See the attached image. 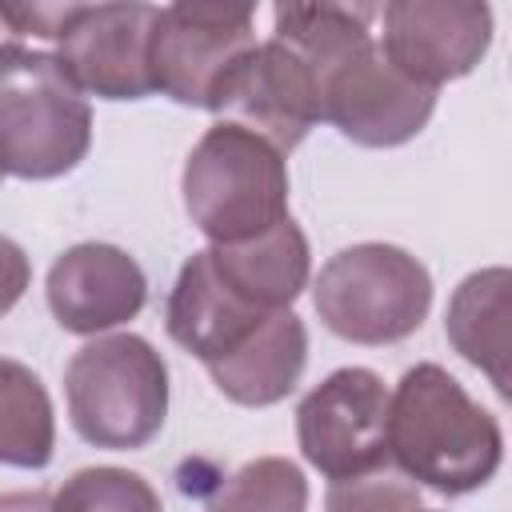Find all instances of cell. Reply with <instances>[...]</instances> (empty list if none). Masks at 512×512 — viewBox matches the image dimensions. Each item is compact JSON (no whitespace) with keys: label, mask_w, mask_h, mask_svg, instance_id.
Listing matches in <instances>:
<instances>
[{"label":"cell","mask_w":512,"mask_h":512,"mask_svg":"<svg viewBox=\"0 0 512 512\" xmlns=\"http://www.w3.org/2000/svg\"><path fill=\"white\" fill-rule=\"evenodd\" d=\"M388 456L408 480L444 496L484 488L504 456V436L456 376L440 364H416L388 396Z\"/></svg>","instance_id":"6da1fadb"},{"label":"cell","mask_w":512,"mask_h":512,"mask_svg":"<svg viewBox=\"0 0 512 512\" xmlns=\"http://www.w3.org/2000/svg\"><path fill=\"white\" fill-rule=\"evenodd\" d=\"M92 144V108L60 56L20 40L0 48V172L52 180Z\"/></svg>","instance_id":"7a4b0ae2"},{"label":"cell","mask_w":512,"mask_h":512,"mask_svg":"<svg viewBox=\"0 0 512 512\" xmlns=\"http://www.w3.org/2000/svg\"><path fill=\"white\" fill-rule=\"evenodd\" d=\"M184 208L212 244H244L288 216L284 152L236 124H212L184 164Z\"/></svg>","instance_id":"3957f363"},{"label":"cell","mask_w":512,"mask_h":512,"mask_svg":"<svg viewBox=\"0 0 512 512\" xmlns=\"http://www.w3.org/2000/svg\"><path fill=\"white\" fill-rule=\"evenodd\" d=\"M72 428L96 448H144L168 416V368L132 332L88 340L64 372Z\"/></svg>","instance_id":"277c9868"},{"label":"cell","mask_w":512,"mask_h":512,"mask_svg":"<svg viewBox=\"0 0 512 512\" xmlns=\"http://www.w3.org/2000/svg\"><path fill=\"white\" fill-rule=\"evenodd\" d=\"M312 304L324 328L348 344H396L424 324L432 276L396 244H352L320 268Z\"/></svg>","instance_id":"5b68a950"},{"label":"cell","mask_w":512,"mask_h":512,"mask_svg":"<svg viewBox=\"0 0 512 512\" xmlns=\"http://www.w3.org/2000/svg\"><path fill=\"white\" fill-rule=\"evenodd\" d=\"M252 4H168L152 16L148 36V72L152 88L176 104L208 108L224 72L256 48Z\"/></svg>","instance_id":"8992f818"},{"label":"cell","mask_w":512,"mask_h":512,"mask_svg":"<svg viewBox=\"0 0 512 512\" xmlns=\"http://www.w3.org/2000/svg\"><path fill=\"white\" fill-rule=\"evenodd\" d=\"M388 388L368 368H340L296 408L300 452L328 480L388 464Z\"/></svg>","instance_id":"52a82bcc"},{"label":"cell","mask_w":512,"mask_h":512,"mask_svg":"<svg viewBox=\"0 0 512 512\" xmlns=\"http://www.w3.org/2000/svg\"><path fill=\"white\" fill-rule=\"evenodd\" d=\"M208 108L224 124L256 132L276 152H292L316 128V120H324L312 68L280 40L248 48L224 72Z\"/></svg>","instance_id":"ba28073f"},{"label":"cell","mask_w":512,"mask_h":512,"mask_svg":"<svg viewBox=\"0 0 512 512\" xmlns=\"http://www.w3.org/2000/svg\"><path fill=\"white\" fill-rule=\"evenodd\" d=\"M376 16L388 64L424 88L468 76L492 40V8L480 0H392Z\"/></svg>","instance_id":"9c48e42d"},{"label":"cell","mask_w":512,"mask_h":512,"mask_svg":"<svg viewBox=\"0 0 512 512\" xmlns=\"http://www.w3.org/2000/svg\"><path fill=\"white\" fill-rule=\"evenodd\" d=\"M436 108V88L400 76L376 40L352 52L320 84V112L352 144L396 148L412 140Z\"/></svg>","instance_id":"30bf717a"},{"label":"cell","mask_w":512,"mask_h":512,"mask_svg":"<svg viewBox=\"0 0 512 512\" xmlns=\"http://www.w3.org/2000/svg\"><path fill=\"white\" fill-rule=\"evenodd\" d=\"M156 8L148 4H80L76 20L60 36V64L80 92L104 100L152 96L148 36Z\"/></svg>","instance_id":"8fae6325"},{"label":"cell","mask_w":512,"mask_h":512,"mask_svg":"<svg viewBox=\"0 0 512 512\" xmlns=\"http://www.w3.org/2000/svg\"><path fill=\"white\" fill-rule=\"evenodd\" d=\"M148 300L144 268L116 244H76L48 268V308L64 332L100 336Z\"/></svg>","instance_id":"7c38bea8"},{"label":"cell","mask_w":512,"mask_h":512,"mask_svg":"<svg viewBox=\"0 0 512 512\" xmlns=\"http://www.w3.org/2000/svg\"><path fill=\"white\" fill-rule=\"evenodd\" d=\"M272 312H260L252 308L248 300H240L212 268L208 260V248L196 252L180 276H176V288L168 296V336L192 352L196 360L212 364V360H224L228 352H236Z\"/></svg>","instance_id":"4fadbf2b"},{"label":"cell","mask_w":512,"mask_h":512,"mask_svg":"<svg viewBox=\"0 0 512 512\" xmlns=\"http://www.w3.org/2000/svg\"><path fill=\"white\" fill-rule=\"evenodd\" d=\"M308 364V332L304 320L284 308L272 312L236 352H228L224 360L204 364L212 384L244 408H268L276 400H284Z\"/></svg>","instance_id":"5bb4252c"},{"label":"cell","mask_w":512,"mask_h":512,"mask_svg":"<svg viewBox=\"0 0 512 512\" xmlns=\"http://www.w3.org/2000/svg\"><path fill=\"white\" fill-rule=\"evenodd\" d=\"M208 260L216 276L260 312H284L308 284V240L292 216L256 240L212 244Z\"/></svg>","instance_id":"9a60e30c"},{"label":"cell","mask_w":512,"mask_h":512,"mask_svg":"<svg viewBox=\"0 0 512 512\" xmlns=\"http://www.w3.org/2000/svg\"><path fill=\"white\" fill-rule=\"evenodd\" d=\"M508 288V268H480L452 292L444 320L452 348L488 372L500 396H508Z\"/></svg>","instance_id":"2e32d148"},{"label":"cell","mask_w":512,"mask_h":512,"mask_svg":"<svg viewBox=\"0 0 512 512\" xmlns=\"http://www.w3.org/2000/svg\"><path fill=\"white\" fill-rule=\"evenodd\" d=\"M380 8L368 4H280L272 12L276 36L284 48H292L324 84L332 68H340L352 52H360L372 36V20Z\"/></svg>","instance_id":"e0dca14e"},{"label":"cell","mask_w":512,"mask_h":512,"mask_svg":"<svg viewBox=\"0 0 512 512\" xmlns=\"http://www.w3.org/2000/svg\"><path fill=\"white\" fill-rule=\"evenodd\" d=\"M56 448L52 400L32 368L0 356V464L44 468Z\"/></svg>","instance_id":"ac0fdd59"},{"label":"cell","mask_w":512,"mask_h":512,"mask_svg":"<svg viewBox=\"0 0 512 512\" xmlns=\"http://www.w3.org/2000/svg\"><path fill=\"white\" fill-rule=\"evenodd\" d=\"M308 480L284 456H260L236 468L208 500V512H304Z\"/></svg>","instance_id":"d6986e66"},{"label":"cell","mask_w":512,"mask_h":512,"mask_svg":"<svg viewBox=\"0 0 512 512\" xmlns=\"http://www.w3.org/2000/svg\"><path fill=\"white\" fill-rule=\"evenodd\" d=\"M52 512H164V504L140 472L80 468L52 492Z\"/></svg>","instance_id":"ffe728a7"},{"label":"cell","mask_w":512,"mask_h":512,"mask_svg":"<svg viewBox=\"0 0 512 512\" xmlns=\"http://www.w3.org/2000/svg\"><path fill=\"white\" fill-rule=\"evenodd\" d=\"M328 512H420V492L400 468H372L364 476L332 480Z\"/></svg>","instance_id":"44dd1931"},{"label":"cell","mask_w":512,"mask_h":512,"mask_svg":"<svg viewBox=\"0 0 512 512\" xmlns=\"http://www.w3.org/2000/svg\"><path fill=\"white\" fill-rule=\"evenodd\" d=\"M76 12L80 4H0V16L16 36H40L56 44L76 20Z\"/></svg>","instance_id":"7402d4cb"},{"label":"cell","mask_w":512,"mask_h":512,"mask_svg":"<svg viewBox=\"0 0 512 512\" xmlns=\"http://www.w3.org/2000/svg\"><path fill=\"white\" fill-rule=\"evenodd\" d=\"M32 280V268H28V256L16 240L0 236V316H8L16 308V300L24 296Z\"/></svg>","instance_id":"603a6c76"},{"label":"cell","mask_w":512,"mask_h":512,"mask_svg":"<svg viewBox=\"0 0 512 512\" xmlns=\"http://www.w3.org/2000/svg\"><path fill=\"white\" fill-rule=\"evenodd\" d=\"M0 512H52V496L48 492H4Z\"/></svg>","instance_id":"cb8c5ba5"},{"label":"cell","mask_w":512,"mask_h":512,"mask_svg":"<svg viewBox=\"0 0 512 512\" xmlns=\"http://www.w3.org/2000/svg\"><path fill=\"white\" fill-rule=\"evenodd\" d=\"M12 40H16V32H12V28L4 24V16H0V48H4V44H12Z\"/></svg>","instance_id":"d4e9b609"},{"label":"cell","mask_w":512,"mask_h":512,"mask_svg":"<svg viewBox=\"0 0 512 512\" xmlns=\"http://www.w3.org/2000/svg\"><path fill=\"white\" fill-rule=\"evenodd\" d=\"M420 512H424V508H420Z\"/></svg>","instance_id":"484cf974"},{"label":"cell","mask_w":512,"mask_h":512,"mask_svg":"<svg viewBox=\"0 0 512 512\" xmlns=\"http://www.w3.org/2000/svg\"><path fill=\"white\" fill-rule=\"evenodd\" d=\"M0 176H4V172H0Z\"/></svg>","instance_id":"4316f807"}]
</instances>
